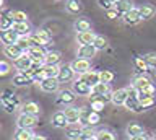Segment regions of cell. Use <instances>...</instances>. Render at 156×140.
<instances>
[{
    "instance_id": "obj_1",
    "label": "cell",
    "mask_w": 156,
    "mask_h": 140,
    "mask_svg": "<svg viewBox=\"0 0 156 140\" xmlns=\"http://www.w3.org/2000/svg\"><path fill=\"white\" fill-rule=\"evenodd\" d=\"M26 52H28V56L31 57L34 67H42L44 65V57H46V52H47V51H44V46H31Z\"/></svg>"
},
{
    "instance_id": "obj_2",
    "label": "cell",
    "mask_w": 156,
    "mask_h": 140,
    "mask_svg": "<svg viewBox=\"0 0 156 140\" xmlns=\"http://www.w3.org/2000/svg\"><path fill=\"white\" fill-rule=\"evenodd\" d=\"M36 124H37V116L20 113L18 119H16V127H20V129H33Z\"/></svg>"
},
{
    "instance_id": "obj_3",
    "label": "cell",
    "mask_w": 156,
    "mask_h": 140,
    "mask_svg": "<svg viewBox=\"0 0 156 140\" xmlns=\"http://www.w3.org/2000/svg\"><path fill=\"white\" fill-rule=\"evenodd\" d=\"M70 67L73 69V72H75L76 75H81V74H85V72L91 70V60L90 59H80V57H76V59L70 64Z\"/></svg>"
},
{
    "instance_id": "obj_4",
    "label": "cell",
    "mask_w": 156,
    "mask_h": 140,
    "mask_svg": "<svg viewBox=\"0 0 156 140\" xmlns=\"http://www.w3.org/2000/svg\"><path fill=\"white\" fill-rule=\"evenodd\" d=\"M72 91L76 96H91V86L86 85L85 81H81L80 78L73 80L72 83Z\"/></svg>"
},
{
    "instance_id": "obj_5",
    "label": "cell",
    "mask_w": 156,
    "mask_h": 140,
    "mask_svg": "<svg viewBox=\"0 0 156 140\" xmlns=\"http://www.w3.org/2000/svg\"><path fill=\"white\" fill-rule=\"evenodd\" d=\"M122 21L125 23L127 26H135L138 25V23L141 21V16H140V8H132L130 12H127L124 16H122Z\"/></svg>"
},
{
    "instance_id": "obj_6",
    "label": "cell",
    "mask_w": 156,
    "mask_h": 140,
    "mask_svg": "<svg viewBox=\"0 0 156 140\" xmlns=\"http://www.w3.org/2000/svg\"><path fill=\"white\" fill-rule=\"evenodd\" d=\"M75 72L70 65H60V70H58V75H57V80L58 83H68V81H73L75 78Z\"/></svg>"
},
{
    "instance_id": "obj_7",
    "label": "cell",
    "mask_w": 156,
    "mask_h": 140,
    "mask_svg": "<svg viewBox=\"0 0 156 140\" xmlns=\"http://www.w3.org/2000/svg\"><path fill=\"white\" fill-rule=\"evenodd\" d=\"M75 98H76V95L73 93L72 90H60V91H58V96H57V103L62 104L63 108H67V106L73 104Z\"/></svg>"
},
{
    "instance_id": "obj_8",
    "label": "cell",
    "mask_w": 156,
    "mask_h": 140,
    "mask_svg": "<svg viewBox=\"0 0 156 140\" xmlns=\"http://www.w3.org/2000/svg\"><path fill=\"white\" fill-rule=\"evenodd\" d=\"M18 38L20 34L13 30H7V31H0V42L3 46H12V44H16L18 42Z\"/></svg>"
},
{
    "instance_id": "obj_9",
    "label": "cell",
    "mask_w": 156,
    "mask_h": 140,
    "mask_svg": "<svg viewBox=\"0 0 156 140\" xmlns=\"http://www.w3.org/2000/svg\"><path fill=\"white\" fill-rule=\"evenodd\" d=\"M13 67L16 69L18 72H24V70H29L33 67V60L31 57L28 56V52H24L21 57H18V59L13 60Z\"/></svg>"
},
{
    "instance_id": "obj_10",
    "label": "cell",
    "mask_w": 156,
    "mask_h": 140,
    "mask_svg": "<svg viewBox=\"0 0 156 140\" xmlns=\"http://www.w3.org/2000/svg\"><path fill=\"white\" fill-rule=\"evenodd\" d=\"M39 88H41L44 93H57L58 88H60V83H58L57 78H44L41 83H39Z\"/></svg>"
},
{
    "instance_id": "obj_11",
    "label": "cell",
    "mask_w": 156,
    "mask_h": 140,
    "mask_svg": "<svg viewBox=\"0 0 156 140\" xmlns=\"http://www.w3.org/2000/svg\"><path fill=\"white\" fill-rule=\"evenodd\" d=\"M26 51H23L21 47H20L18 44H12V46H3V56L5 57H8L10 60H15V59H18V57H21L23 54Z\"/></svg>"
},
{
    "instance_id": "obj_12",
    "label": "cell",
    "mask_w": 156,
    "mask_h": 140,
    "mask_svg": "<svg viewBox=\"0 0 156 140\" xmlns=\"http://www.w3.org/2000/svg\"><path fill=\"white\" fill-rule=\"evenodd\" d=\"M127 99H129V90L127 88H119V90L112 91V101L111 103L114 106H124Z\"/></svg>"
},
{
    "instance_id": "obj_13",
    "label": "cell",
    "mask_w": 156,
    "mask_h": 140,
    "mask_svg": "<svg viewBox=\"0 0 156 140\" xmlns=\"http://www.w3.org/2000/svg\"><path fill=\"white\" fill-rule=\"evenodd\" d=\"M96 52L98 49L93 44H83L78 47V51H76V57H80V59H93V57L96 56Z\"/></svg>"
},
{
    "instance_id": "obj_14",
    "label": "cell",
    "mask_w": 156,
    "mask_h": 140,
    "mask_svg": "<svg viewBox=\"0 0 156 140\" xmlns=\"http://www.w3.org/2000/svg\"><path fill=\"white\" fill-rule=\"evenodd\" d=\"M13 18H12V10H3L0 12V31H7L13 28Z\"/></svg>"
},
{
    "instance_id": "obj_15",
    "label": "cell",
    "mask_w": 156,
    "mask_h": 140,
    "mask_svg": "<svg viewBox=\"0 0 156 140\" xmlns=\"http://www.w3.org/2000/svg\"><path fill=\"white\" fill-rule=\"evenodd\" d=\"M12 83L15 86H28V85L34 83V78H33V77H29L28 74H24V72H18L16 75H13Z\"/></svg>"
},
{
    "instance_id": "obj_16",
    "label": "cell",
    "mask_w": 156,
    "mask_h": 140,
    "mask_svg": "<svg viewBox=\"0 0 156 140\" xmlns=\"http://www.w3.org/2000/svg\"><path fill=\"white\" fill-rule=\"evenodd\" d=\"M20 113L23 114H31V116H39L41 114V106L34 101H26L20 106Z\"/></svg>"
},
{
    "instance_id": "obj_17",
    "label": "cell",
    "mask_w": 156,
    "mask_h": 140,
    "mask_svg": "<svg viewBox=\"0 0 156 140\" xmlns=\"http://www.w3.org/2000/svg\"><path fill=\"white\" fill-rule=\"evenodd\" d=\"M78 78H80L81 81H85L86 85H90V86H94L96 83H99V72H94V70H88L85 72V74H81V75H78Z\"/></svg>"
},
{
    "instance_id": "obj_18",
    "label": "cell",
    "mask_w": 156,
    "mask_h": 140,
    "mask_svg": "<svg viewBox=\"0 0 156 140\" xmlns=\"http://www.w3.org/2000/svg\"><path fill=\"white\" fill-rule=\"evenodd\" d=\"M63 114H65V117L68 120V124H76L80 122V109L78 108H73V106H67V108H63Z\"/></svg>"
},
{
    "instance_id": "obj_19",
    "label": "cell",
    "mask_w": 156,
    "mask_h": 140,
    "mask_svg": "<svg viewBox=\"0 0 156 140\" xmlns=\"http://www.w3.org/2000/svg\"><path fill=\"white\" fill-rule=\"evenodd\" d=\"M51 122H52V125L55 129H65L68 125V120L65 117V114H63V111H57V113H54Z\"/></svg>"
},
{
    "instance_id": "obj_20",
    "label": "cell",
    "mask_w": 156,
    "mask_h": 140,
    "mask_svg": "<svg viewBox=\"0 0 156 140\" xmlns=\"http://www.w3.org/2000/svg\"><path fill=\"white\" fill-rule=\"evenodd\" d=\"M62 60V52L60 51H47L44 57V65H58Z\"/></svg>"
},
{
    "instance_id": "obj_21",
    "label": "cell",
    "mask_w": 156,
    "mask_h": 140,
    "mask_svg": "<svg viewBox=\"0 0 156 140\" xmlns=\"http://www.w3.org/2000/svg\"><path fill=\"white\" fill-rule=\"evenodd\" d=\"M13 30L18 33L20 36H29L33 34V26L29 21H23V23H13Z\"/></svg>"
},
{
    "instance_id": "obj_22",
    "label": "cell",
    "mask_w": 156,
    "mask_h": 140,
    "mask_svg": "<svg viewBox=\"0 0 156 140\" xmlns=\"http://www.w3.org/2000/svg\"><path fill=\"white\" fill-rule=\"evenodd\" d=\"M96 34L93 33L91 30L90 31H81V33H76V42L80 46L83 44H93V41H94Z\"/></svg>"
},
{
    "instance_id": "obj_23",
    "label": "cell",
    "mask_w": 156,
    "mask_h": 140,
    "mask_svg": "<svg viewBox=\"0 0 156 140\" xmlns=\"http://www.w3.org/2000/svg\"><path fill=\"white\" fill-rule=\"evenodd\" d=\"M34 134L33 129H20L16 127V130H15L13 134V140H33L34 138Z\"/></svg>"
},
{
    "instance_id": "obj_24",
    "label": "cell",
    "mask_w": 156,
    "mask_h": 140,
    "mask_svg": "<svg viewBox=\"0 0 156 140\" xmlns=\"http://www.w3.org/2000/svg\"><path fill=\"white\" fill-rule=\"evenodd\" d=\"M114 8L124 16L127 12H130L132 8H133V2H132V0H117L114 3Z\"/></svg>"
},
{
    "instance_id": "obj_25",
    "label": "cell",
    "mask_w": 156,
    "mask_h": 140,
    "mask_svg": "<svg viewBox=\"0 0 156 140\" xmlns=\"http://www.w3.org/2000/svg\"><path fill=\"white\" fill-rule=\"evenodd\" d=\"M124 106H125L127 109L133 111V113H141V111H143V108H141V104H140L138 96H129V99L125 101Z\"/></svg>"
},
{
    "instance_id": "obj_26",
    "label": "cell",
    "mask_w": 156,
    "mask_h": 140,
    "mask_svg": "<svg viewBox=\"0 0 156 140\" xmlns=\"http://www.w3.org/2000/svg\"><path fill=\"white\" fill-rule=\"evenodd\" d=\"M65 134H67L68 138H73V137H76V135H81L83 134V125L80 122L68 124L67 127H65Z\"/></svg>"
},
{
    "instance_id": "obj_27",
    "label": "cell",
    "mask_w": 156,
    "mask_h": 140,
    "mask_svg": "<svg viewBox=\"0 0 156 140\" xmlns=\"http://www.w3.org/2000/svg\"><path fill=\"white\" fill-rule=\"evenodd\" d=\"M33 34L39 39V42H41L42 46H46V44H49L51 42V33H49L47 30H44V28H39V30H36V31H33Z\"/></svg>"
},
{
    "instance_id": "obj_28",
    "label": "cell",
    "mask_w": 156,
    "mask_h": 140,
    "mask_svg": "<svg viewBox=\"0 0 156 140\" xmlns=\"http://www.w3.org/2000/svg\"><path fill=\"white\" fill-rule=\"evenodd\" d=\"M65 10L68 13L76 15V13H80L83 10V5H81L80 0H67V2H65Z\"/></svg>"
},
{
    "instance_id": "obj_29",
    "label": "cell",
    "mask_w": 156,
    "mask_h": 140,
    "mask_svg": "<svg viewBox=\"0 0 156 140\" xmlns=\"http://www.w3.org/2000/svg\"><path fill=\"white\" fill-rule=\"evenodd\" d=\"M109 91H111L109 83H102V81L96 83L94 86H91V95H93V96H102V95L109 93Z\"/></svg>"
},
{
    "instance_id": "obj_30",
    "label": "cell",
    "mask_w": 156,
    "mask_h": 140,
    "mask_svg": "<svg viewBox=\"0 0 156 140\" xmlns=\"http://www.w3.org/2000/svg\"><path fill=\"white\" fill-rule=\"evenodd\" d=\"M156 13V8L153 5H150V3H145V5L140 7V16L141 20H150V18H153Z\"/></svg>"
},
{
    "instance_id": "obj_31",
    "label": "cell",
    "mask_w": 156,
    "mask_h": 140,
    "mask_svg": "<svg viewBox=\"0 0 156 140\" xmlns=\"http://www.w3.org/2000/svg\"><path fill=\"white\" fill-rule=\"evenodd\" d=\"M73 28H75L76 33L90 31L91 30V23H90V20H86V18H78V20L73 23Z\"/></svg>"
},
{
    "instance_id": "obj_32",
    "label": "cell",
    "mask_w": 156,
    "mask_h": 140,
    "mask_svg": "<svg viewBox=\"0 0 156 140\" xmlns=\"http://www.w3.org/2000/svg\"><path fill=\"white\" fill-rule=\"evenodd\" d=\"M132 85H133L136 90H141V88H145V86L151 85V78L141 74V75H138V77H135V80H133V83H132Z\"/></svg>"
},
{
    "instance_id": "obj_33",
    "label": "cell",
    "mask_w": 156,
    "mask_h": 140,
    "mask_svg": "<svg viewBox=\"0 0 156 140\" xmlns=\"http://www.w3.org/2000/svg\"><path fill=\"white\" fill-rule=\"evenodd\" d=\"M42 70L46 74V78H57L60 65H42Z\"/></svg>"
},
{
    "instance_id": "obj_34",
    "label": "cell",
    "mask_w": 156,
    "mask_h": 140,
    "mask_svg": "<svg viewBox=\"0 0 156 140\" xmlns=\"http://www.w3.org/2000/svg\"><path fill=\"white\" fill-rule=\"evenodd\" d=\"M136 91H138V99H143V98H150V96H154L156 88H154V85L151 83V85L145 86V88H141V90H136Z\"/></svg>"
},
{
    "instance_id": "obj_35",
    "label": "cell",
    "mask_w": 156,
    "mask_h": 140,
    "mask_svg": "<svg viewBox=\"0 0 156 140\" xmlns=\"http://www.w3.org/2000/svg\"><path fill=\"white\" fill-rule=\"evenodd\" d=\"M143 132H145L143 127H141L140 124H136V122H132V124L127 125V135H129V137H135V135H140Z\"/></svg>"
},
{
    "instance_id": "obj_36",
    "label": "cell",
    "mask_w": 156,
    "mask_h": 140,
    "mask_svg": "<svg viewBox=\"0 0 156 140\" xmlns=\"http://www.w3.org/2000/svg\"><path fill=\"white\" fill-rule=\"evenodd\" d=\"M93 46H94L98 51H104L107 47V39L104 36H101V34H96L94 41H93Z\"/></svg>"
},
{
    "instance_id": "obj_37",
    "label": "cell",
    "mask_w": 156,
    "mask_h": 140,
    "mask_svg": "<svg viewBox=\"0 0 156 140\" xmlns=\"http://www.w3.org/2000/svg\"><path fill=\"white\" fill-rule=\"evenodd\" d=\"M12 18L15 23H23V21H28V15L21 10H12Z\"/></svg>"
},
{
    "instance_id": "obj_38",
    "label": "cell",
    "mask_w": 156,
    "mask_h": 140,
    "mask_svg": "<svg viewBox=\"0 0 156 140\" xmlns=\"http://www.w3.org/2000/svg\"><path fill=\"white\" fill-rule=\"evenodd\" d=\"M104 104L106 103H102V101L99 99V96H93L91 98V109L96 111V113H101V111L104 109Z\"/></svg>"
},
{
    "instance_id": "obj_39",
    "label": "cell",
    "mask_w": 156,
    "mask_h": 140,
    "mask_svg": "<svg viewBox=\"0 0 156 140\" xmlns=\"http://www.w3.org/2000/svg\"><path fill=\"white\" fill-rule=\"evenodd\" d=\"M114 78H115V75L112 74L111 70H101L99 72V80L102 81V83H111Z\"/></svg>"
},
{
    "instance_id": "obj_40",
    "label": "cell",
    "mask_w": 156,
    "mask_h": 140,
    "mask_svg": "<svg viewBox=\"0 0 156 140\" xmlns=\"http://www.w3.org/2000/svg\"><path fill=\"white\" fill-rule=\"evenodd\" d=\"M96 140H115V135L111 132V130H99L96 134Z\"/></svg>"
},
{
    "instance_id": "obj_41",
    "label": "cell",
    "mask_w": 156,
    "mask_h": 140,
    "mask_svg": "<svg viewBox=\"0 0 156 140\" xmlns=\"http://www.w3.org/2000/svg\"><path fill=\"white\" fill-rule=\"evenodd\" d=\"M16 44L21 47L23 51H28L29 47H31V39H29V36H20Z\"/></svg>"
},
{
    "instance_id": "obj_42",
    "label": "cell",
    "mask_w": 156,
    "mask_h": 140,
    "mask_svg": "<svg viewBox=\"0 0 156 140\" xmlns=\"http://www.w3.org/2000/svg\"><path fill=\"white\" fill-rule=\"evenodd\" d=\"M135 67H136V70H140V72H146L150 69L143 57H135Z\"/></svg>"
},
{
    "instance_id": "obj_43",
    "label": "cell",
    "mask_w": 156,
    "mask_h": 140,
    "mask_svg": "<svg viewBox=\"0 0 156 140\" xmlns=\"http://www.w3.org/2000/svg\"><path fill=\"white\" fill-rule=\"evenodd\" d=\"M156 103V98L154 96H150V98H143V99H140V104H141V108H143V111L145 109H148V108H151Z\"/></svg>"
},
{
    "instance_id": "obj_44",
    "label": "cell",
    "mask_w": 156,
    "mask_h": 140,
    "mask_svg": "<svg viewBox=\"0 0 156 140\" xmlns=\"http://www.w3.org/2000/svg\"><path fill=\"white\" fill-rule=\"evenodd\" d=\"M143 59L146 60V64H148L150 69H154V70H156V54H154V52H151V54H146Z\"/></svg>"
},
{
    "instance_id": "obj_45",
    "label": "cell",
    "mask_w": 156,
    "mask_h": 140,
    "mask_svg": "<svg viewBox=\"0 0 156 140\" xmlns=\"http://www.w3.org/2000/svg\"><path fill=\"white\" fill-rule=\"evenodd\" d=\"M99 122V113H96V111L91 109L90 116H88V125H94Z\"/></svg>"
},
{
    "instance_id": "obj_46",
    "label": "cell",
    "mask_w": 156,
    "mask_h": 140,
    "mask_svg": "<svg viewBox=\"0 0 156 140\" xmlns=\"http://www.w3.org/2000/svg\"><path fill=\"white\" fill-rule=\"evenodd\" d=\"M10 70H12V67L10 64H7L5 60H0V77H5L10 74Z\"/></svg>"
},
{
    "instance_id": "obj_47",
    "label": "cell",
    "mask_w": 156,
    "mask_h": 140,
    "mask_svg": "<svg viewBox=\"0 0 156 140\" xmlns=\"http://www.w3.org/2000/svg\"><path fill=\"white\" fill-rule=\"evenodd\" d=\"M96 134L98 132H94V129H93L91 125H83V135H86L88 138H94Z\"/></svg>"
},
{
    "instance_id": "obj_48",
    "label": "cell",
    "mask_w": 156,
    "mask_h": 140,
    "mask_svg": "<svg viewBox=\"0 0 156 140\" xmlns=\"http://www.w3.org/2000/svg\"><path fill=\"white\" fill-rule=\"evenodd\" d=\"M106 16L109 18V20H117V18H120L122 15L115 10V8H111V10H106Z\"/></svg>"
},
{
    "instance_id": "obj_49",
    "label": "cell",
    "mask_w": 156,
    "mask_h": 140,
    "mask_svg": "<svg viewBox=\"0 0 156 140\" xmlns=\"http://www.w3.org/2000/svg\"><path fill=\"white\" fill-rule=\"evenodd\" d=\"M98 5H99L101 8H104V10H111V8H114V3L109 2V0H96Z\"/></svg>"
},
{
    "instance_id": "obj_50",
    "label": "cell",
    "mask_w": 156,
    "mask_h": 140,
    "mask_svg": "<svg viewBox=\"0 0 156 140\" xmlns=\"http://www.w3.org/2000/svg\"><path fill=\"white\" fill-rule=\"evenodd\" d=\"M129 140H151L150 135H146L145 132L140 134V135H135V137H129Z\"/></svg>"
},
{
    "instance_id": "obj_51",
    "label": "cell",
    "mask_w": 156,
    "mask_h": 140,
    "mask_svg": "<svg viewBox=\"0 0 156 140\" xmlns=\"http://www.w3.org/2000/svg\"><path fill=\"white\" fill-rule=\"evenodd\" d=\"M68 140H90V138H88L86 137V135H76V137H73V138H68Z\"/></svg>"
},
{
    "instance_id": "obj_52",
    "label": "cell",
    "mask_w": 156,
    "mask_h": 140,
    "mask_svg": "<svg viewBox=\"0 0 156 140\" xmlns=\"http://www.w3.org/2000/svg\"><path fill=\"white\" fill-rule=\"evenodd\" d=\"M33 140H47L46 137H42V135H34V138Z\"/></svg>"
},
{
    "instance_id": "obj_53",
    "label": "cell",
    "mask_w": 156,
    "mask_h": 140,
    "mask_svg": "<svg viewBox=\"0 0 156 140\" xmlns=\"http://www.w3.org/2000/svg\"><path fill=\"white\" fill-rule=\"evenodd\" d=\"M3 7H5V0H0V12L3 10Z\"/></svg>"
},
{
    "instance_id": "obj_54",
    "label": "cell",
    "mask_w": 156,
    "mask_h": 140,
    "mask_svg": "<svg viewBox=\"0 0 156 140\" xmlns=\"http://www.w3.org/2000/svg\"><path fill=\"white\" fill-rule=\"evenodd\" d=\"M109 2H112V3H115V2H117V0H109Z\"/></svg>"
},
{
    "instance_id": "obj_55",
    "label": "cell",
    "mask_w": 156,
    "mask_h": 140,
    "mask_svg": "<svg viewBox=\"0 0 156 140\" xmlns=\"http://www.w3.org/2000/svg\"><path fill=\"white\" fill-rule=\"evenodd\" d=\"M153 140H156V134H154V137H153Z\"/></svg>"
},
{
    "instance_id": "obj_56",
    "label": "cell",
    "mask_w": 156,
    "mask_h": 140,
    "mask_svg": "<svg viewBox=\"0 0 156 140\" xmlns=\"http://www.w3.org/2000/svg\"><path fill=\"white\" fill-rule=\"evenodd\" d=\"M90 140H96V137H94V138H90Z\"/></svg>"
},
{
    "instance_id": "obj_57",
    "label": "cell",
    "mask_w": 156,
    "mask_h": 140,
    "mask_svg": "<svg viewBox=\"0 0 156 140\" xmlns=\"http://www.w3.org/2000/svg\"><path fill=\"white\" fill-rule=\"evenodd\" d=\"M0 129H2V125H0Z\"/></svg>"
}]
</instances>
